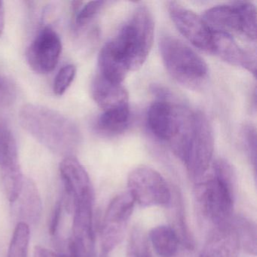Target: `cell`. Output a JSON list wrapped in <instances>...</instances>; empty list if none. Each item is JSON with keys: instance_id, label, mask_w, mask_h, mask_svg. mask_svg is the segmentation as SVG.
Returning a JSON list of instances; mask_svg holds the SVG:
<instances>
[{"instance_id": "8992f818", "label": "cell", "mask_w": 257, "mask_h": 257, "mask_svg": "<svg viewBox=\"0 0 257 257\" xmlns=\"http://www.w3.org/2000/svg\"><path fill=\"white\" fill-rule=\"evenodd\" d=\"M203 19L212 31L238 33L249 40L256 39V8L252 3L237 1L216 6L207 10Z\"/></svg>"}, {"instance_id": "ba28073f", "label": "cell", "mask_w": 257, "mask_h": 257, "mask_svg": "<svg viewBox=\"0 0 257 257\" xmlns=\"http://www.w3.org/2000/svg\"><path fill=\"white\" fill-rule=\"evenodd\" d=\"M128 192L135 203L142 207L169 206L172 192L166 180L156 170L149 167L135 168L127 179Z\"/></svg>"}, {"instance_id": "e0dca14e", "label": "cell", "mask_w": 257, "mask_h": 257, "mask_svg": "<svg viewBox=\"0 0 257 257\" xmlns=\"http://www.w3.org/2000/svg\"><path fill=\"white\" fill-rule=\"evenodd\" d=\"M0 171L1 177L22 173L16 138L10 126L4 121H0Z\"/></svg>"}, {"instance_id": "5b68a950", "label": "cell", "mask_w": 257, "mask_h": 257, "mask_svg": "<svg viewBox=\"0 0 257 257\" xmlns=\"http://www.w3.org/2000/svg\"><path fill=\"white\" fill-rule=\"evenodd\" d=\"M236 186L213 174L195 186L197 203L204 216L215 225L226 223L232 215Z\"/></svg>"}, {"instance_id": "7c38bea8", "label": "cell", "mask_w": 257, "mask_h": 257, "mask_svg": "<svg viewBox=\"0 0 257 257\" xmlns=\"http://www.w3.org/2000/svg\"><path fill=\"white\" fill-rule=\"evenodd\" d=\"M94 192H87L73 205V237L82 257H93L94 232L93 227Z\"/></svg>"}, {"instance_id": "30bf717a", "label": "cell", "mask_w": 257, "mask_h": 257, "mask_svg": "<svg viewBox=\"0 0 257 257\" xmlns=\"http://www.w3.org/2000/svg\"><path fill=\"white\" fill-rule=\"evenodd\" d=\"M62 52L59 35L52 28H44L31 43L27 51V60L33 70L48 74L58 65Z\"/></svg>"}, {"instance_id": "277c9868", "label": "cell", "mask_w": 257, "mask_h": 257, "mask_svg": "<svg viewBox=\"0 0 257 257\" xmlns=\"http://www.w3.org/2000/svg\"><path fill=\"white\" fill-rule=\"evenodd\" d=\"M159 99L152 103L147 112V124L150 132L160 141L171 146L189 122L193 110L170 100L171 94L157 90Z\"/></svg>"}, {"instance_id": "83f0119b", "label": "cell", "mask_w": 257, "mask_h": 257, "mask_svg": "<svg viewBox=\"0 0 257 257\" xmlns=\"http://www.w3.org/2000/svg\"><path fill=\"white\" fill-rule=\"evenodd\" d=\"M16 92L13 84L0 76V106H8L15 101Z\"/></svg>"}, {"instance_id": "8fae6325", "label": "cell", "mask_w": 257, "mask_h": 257, "mask_svg": "<svg viewBox=\"0 0 257 257\" xmlns=\"http://www.w3.org/2000/svg\"><path fill=\"white\" fill-rule=\"evenodd\" d=\"M168 9L180 34L195 47L210 52L213 31L204 19L177 3L170 2Z\"/></svg>"}, {"instance_id": "d4e9b609", "label": "cell", "mask_w": 257, "mask_h": 257, "mask_svg": "<svg viewBox=\"0 0 257 257\" xmlns=\"http://www.w3.org/2000/svg\"><path fill=\"white\" fill-rule=\"evenodd\" d=\"M105 4L106 3L103 1H91L87 3L82 7L80 6L79 8L76 10V26L78 28H85L98 14Z\"/></svg>"}, {"instance_id": "2e32d148", "label": "cell", "mask_w": 257, "mask_h": 257, "mask_svg": "<svg viewBox=\"0 0 257 257\" xmlns=\"http://www.w3.org/2000/svg\"><path fill=\"white\" fill-rule=\"evenodd\" d=\"M93 99L102 110L129 106V95L122 84H115L96 75L91 85Z\"/></svg>"}, {"instance_id": "52a82bcc", "label": "cell", "mask_w": 257, "mask_h": 257, "mask_svg": "<svg viewBox=\"0 0 257 257\" xmlns=\"http://www.w3.org/2000/svg\"><path fill=\"white\" fill-rule=\"evenodd\" d=\"M213 151L214 136L211 124L204 112L195 110L183 162L192 179L202 178L211 163Z\"/></svg>"}, {"instance_id": "603a6c76", "label": "cell", "mask_w": 257, "mask_h": 257, "mask_svg": "<svg viewBox=\"0 0 257 257\" xmlns=\"http://www.w3.org/2000/svg\"><path fill=\"white\" fill-rule=\"evenodd\" d=\"M236 228L240 245L249 253H256V228L252 221L244 217H237L233 224Z\"/></svg>"}, {"instance_id": "4dcf8cb0", "label": "cell", "mask_w": 257, "mask_h": 257, "mask_svg": "<svg viewBox=\"0 0 257 257\" xmlns=\"http://www.w3.org/2000/svg\"><path fill=\"white\" fill-rule=\"evenodd\" d=\"M68 249V253L65 254V257H82L77 246L72 239H70L69 243Z\"/></svg>"}, {"instance_id": "5bb4252c", "label": "cell", "mask_w": 257, "mask_h": 257, "mask_svg": "<svg viewBox=\"0 0 257 257\" xmlns=\"http://www.w3.org/2000/svg\"><path fill=\"white\" fill-rule=\"evenodd\" d=\"M60 174L64 184L69 208L73 210L75 202L87 192L93 191L86 170L73 157L67 156L60 165Z\"/></svg>"}, {"instance_id": "1f68e13d", "label": "cell", "mask_w": 257, "mask_h": 257, "mask_svg": "<svg viewBox=\"0 0 257 257\" xmlns=\"http://www.w3.org/2000/svg\"><path fill=\"white\" fill-rule=\"evenodd\" d=\"M5 28V7L3 1H0V37H2Z\"/></svg>"}, {"instance_id": "7402d4cb", "label": "cell", "mask_w": 257, "mask_h": 257, "mask_svg": "<svg viewBox=\"0 0 257 257\" xmlns=\"http://www.w3.org/2000/svg\"><path fill=\"white\" fill-rule=\"evenodd\" d=\"M30 240L29 224L19 222L13 232L7 257H28Z\"/></svg>"}, {"instance_id": "7a4b0ae2", "label": "cell", "mask_w": 257, "mask_h": 257, "mask_svg": "<svg viewBox=\"0 0 257 257\" xmlns=\"http://www.w3.org/2000/svg\"><path fill=\"white\" fill-rule=\"evenodd\" d=\"M19 119L25 131L52 151L70 156L79 145L77 126L58 111L40 105H25L19 112Z\"/></svg>"}, {"instance_id": "4fadbf2b", "label": "cell", "mask_w": 257, "mask_h": 257, "mask_svg": "<svg viewBox=\"0 0 257 257\" xmlns=\"http://www.w3.org/2000/svg\"><path fill=\"white\" fill-rule=\"evenodd\" d=\"M210 53L214 54L231 65L245 69L255 76L256 59L255 55L240 47L231 34L213 31Z\"/></svg>"}, {"instance_id": "cb8c5ba5", "label": "cell", "mask_w": 257, "mask_h": 257, "mask_svg": "<svg viewBox=\"0 0 257 257\" xmlns=\"http://www.w3.org/2000/svg\"><path fill=\"white\" fill-rule=\"evenodd\" d=\"M127 257H152L148 239L141 228H134L131 234Z\"/></svg>"}, {"instance_id": "f546056e", "label": "cell", "mask_w": 257, "mask_h": 257, "mask_svg": "<svg viewBox=\"0 0 257 257\" xmlns=\"http://www.w3.org/2000/svg\"><path fill=\"white\" fill-rule=\"evenodd\" d=\"M34 257H65V254H58L43 246H36Z\"/></svg>"}, {"instance_id": "f1b7e54d", "label": "cell", "mask_w": 257, "mask_h": 257, "mask_svg": "<svg viewBox=\"0 0 257 257\" xmlns=\"http://www.w3.org/2000/svg\"><path fill=\"white\" fill-rule=\"evenodd\" d=\"M63 204L64 201L62 198L57 201L52 213V219H51L50 228L49 231L52 235H56L59 228L60 222H61V214H62Z\"/></svg>"}, {"instance_id": "d6986e66", "label": "cell", "mask_w": 257, "mask_h": 257, "mask_svg": "<svg viewBox=\"0 0 257 257\" xmlns=\"http://www.w3.org/2000/svg\"><path fill=\"white\" fill-rule=\"evenodd\" d=\"M150 239L155 251L160 257H173L178 251L180 240L171 226L159 225L153 228Z\"/></svg>"}, {"instance_id": "44dd1931", "label": "cell", "mask_w": 257, "mask_h": 257, "mask_svg": "<svg viewBox=\"0 0 257 257\" xmlns=\"http://www.w3.org/2000/svg\"><path fill=\"white\" fill-rule=\"evenodd\" d=\"M18 201L21 202V215L25 218L22 222H25V220L31 222L38 220L41 215V200L38 190L32 181L25 180L22 193L16 201Z\"/></svg>"}, {"instance_id": "3957f363", "label": "cell", "mask_w": 257, "mask_h": 257, "mask_svg": "<svg viewBox=\"0 0 257 257\" xmlns=\"http://www.w3.org/2000/svg\"><path fill=\"white\" fill-rule=\"evenodd\" d=\"M161 56L171 77L189 88L202 85L208 74L205 61L181 40L164 36L159 42Z\"/></svg>"}, {"instance_id": "d6a6232c", "label": "cell", "mask_w": 257, "mask_h": 257, "mask_svg": "<svg viewBox=\"0 0 257 257\" xmlns=\"http://www.w3.org/2000/svg\"><path fill=\"white\" fill-rule=\"evenodd\" d=\"M108 255H109V254L106 253V252H102L101 255H100V257H108Z\"/></svg>"}, {"instance_id": "ac0fdd59", "label": "cell", "mask_w": 257, "mask_h": 257, "mask_svg": "<svg viewBox=\"0 0 257 257\" xmlns=\"http://www.w3.org/2000/svg\"><path fill=\"white\" fill-rule=\"evenodd\" d=\"M130 117L129 106L103 111L96 121L95 127L103 135H118L128 127Z\"/></svg>"}, {"instance_id": "4316f807", "label": "cell", "mask_w": 257, "mask_h": 257, "mask_svg": "<svg viewBox=\"0 0 257 257\" xmlns=\"http://www.w3.org/2000/svg\"><path fill=\"white\" fill-rule=\"evenodd\" d=\"M242 140L251 162L256 164V130L251 124H245L242 129Z\"/></svg>"}, {"instance_id": "9c48e42d", "label": "cell", "mask_w": 257, "mask_h": 257, "mask_svg": "<svg viewBox=\"0 0 257 257\" xmlns=\"http://www.w3.org/2000/svg\"><path fill=\"white\" fill-rule=\"evenodd\" d=\"M135 204L128 192L117 195L109 203L101 228L102 252L109 254L121 243Z\"/></svg>"}, {"instance_id": "484cf974", "label": "cell", "mask_w": 257, "mask_h": 257, "mask_svg": "<svg viewBox=\"0 0 257 257\" xmlns=\"http://www.w3.org/2000/svg\"><path fill=\"white\" fill-rule=\"evenodd\" d=\"M76 75V68L73 64L64 66L55 76L53 91L55 95L62 96L67 91Z\"/></svg>"}, {"instance_id": "6da1fadb", "label": "cell", "mask_w": 257, "mask_h": 257, "mask_svg": "<svg viewBox=\"0 0 257 257\" xmlns=\"http://www.w3.org/2000/svg\"><path fill=\"white\" fill-rule=\"evenodd\" d=\"M154 34L153 14L145 6H140L117 35L103 46L99 55L128 73L142 67L147 61Z\"/></svg>"}, {"instance_id": "9a60e30c", "label": "cell", "mask_w": 257, "mask_h": 257, "mask_svg": "<svg viewBox=\"0 0 257 257\" xmlns=\"http://www.w3.org/2000/svg\"><path fill=\"white\" fill-rule=\"evenodd\" d=\"M240 243L236 228L229 222L216 225L200 257H238Z\"/></svg>"}, {"instance_id": "ffe728a7", "label": "cell", "mask_w": 257, "mask_h": 257, "mask_svg": "<svg viewBox=\"0 0 257 257\" xmlns=\"http://www.w3.org/2000/svg\"><path fill=\"white\" fill-rule=\"evenodd\" d=\"M172 206L171 211V222L172 229L178 237L180 243L186 249L192 250L195 246L193 237L188 227L186 218H185L184 207L182 202L181 197L178 192H176L175 197L171 199V204Z\"/></svg>"}]
</instances>
